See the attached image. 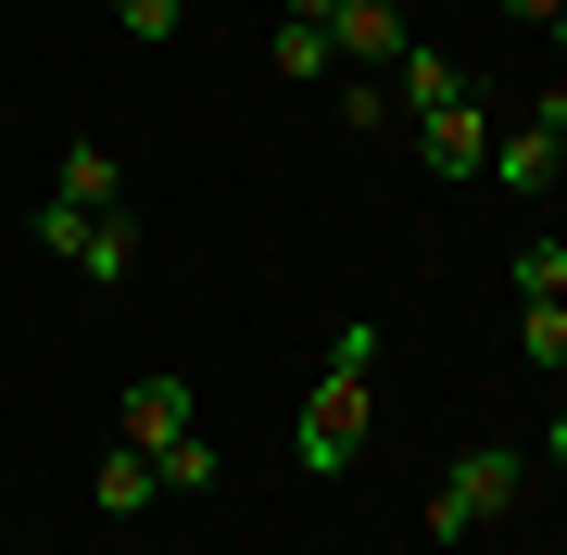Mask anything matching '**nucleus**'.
Instances as JSON below:
<instances>
[{
  "label": "nucleus",
  "instance_id": "1",
  "mask_svg": "<svg viewBox=\"0 0 567 555\" xmlns=\"http://www.w3.org/2000/svg\"><path fill=\"white\" fill-rule=\"evenodd\" d=\"M365 367H379V329H341L328 341V379L303 404V480H341L365 454Z\"/></svg>",
  "mask_w": 567,
  "mask_h": 555
},
{
  "label": "nucleus",
  "instance_id": "2",
  "mask_svg": "<svg viewBox=\"0 0 567 555\" xmlns=\"http://www.w3.org/2000/svg\"><path fill=\"white\" fill-rule=\"evenodd\" d=\"M529 493V467H517V442H466L454 467H442V493H429V543H480L492 517H505Z\"/></svg>",
  "mask_w": 567,
  "mask_h": 555
},
{
  "label": "nucleus",
  "instance_id": "3",
  "mask_svg": "<svg viewBox=\"0 0 567 555\" xmlns=\"http://www.w3.org/2000/svg\"><path fill=\"white\" fill-rule=\"evenodd\" d=\"M328 51H341L353 76H379V63H404V13H391V0H341V13H328Z\"/></svg>",
  "mask_w": 567,
  "mask_h": 555
},
{
  "label": "nucleus",
  "instance_id": "4",
  "mask_svg": "<svg viewBox=\"0 0 567 555\" xmlns=\"http://www.w3.org/2000/svg\"><path fill=\"white\" fill-rule=\"evenodd\" d=\"M416 152H429V177H480V165H492V102L429 114V126H416Z\"/></svg>",
  "mask_w": 567,
  "mask_h": 555
},
{
  "label": "nucleus",
  "instance_id": "5",
  "mask_svg": "<svg viewBox=\"0 0 567 555\" xmlns=\"http://www.w3.org/2000/svg\"><path fill=\"white\" fill-rule=\"evenodd\" d=\"M177 430H189V379H126V404H114V442L164 454Z\"/></svg>",
  "mask_w": 567,
  "mask_h": 555
},
{
  "label": "nucleus",
  "instance_id": "6",
  "mask_svg": "<svg viewBox=\"0 0 567 555\" xmlns=\"http://www.w3.org/2000/svg\"><path fill=\"white\" fill-rule=\"evenodd\" d=\"M555 165H567V152L543 140V126H492V165H480V177H505L517 203H543V189H555Z\"/></svg>",
  "mask_w": 567,
  "mask_h": 555
},
{
  "label": "nucleus",
  "instance_id": "7",
  "mask_svg": "<svg viewBox=\"0 0 567 555\" xmlns=\"http://www.w3.org/2000/svg\"><path fill=\"white\" fill-rule=\"evenodd\" d=\"M404 102H416V126H429V114H454V102H480V76H466L454 51H429V39H404Z\"/></svg>",
  "mask_w": 567,
  "mask_h": 555
},
{
  "label": "nucleus",
  "instance_id": "8",
  "mask_svg": "<svg viewBox=\"0 0 567 555\" xmlns=\"http://www.w3.org/2000/svg\"><path fill=\"white\" fill-rule=\"evenodd\" d=\"M51 203H76V215H114V203H126V165H114L102 140H76V152H63V177H51Z\"/></svg>",
  "mask_w": 567,
  "mask_h": 555
},
{
  "label": "nucleus",
  "instance_id": "9",
  "mask_svg": "<svg viewBox=\"0 0 567 555\" xmlns=\"http://www.w3.org/2000/svg\"><path fill=\"white\" fill-rule=\"evenodd\" d=\"M89 493H102V517H140V505L164 493V480H152V454H140V442H114V454H102V480H89Z\"/></svg>",
  "mask_w": 567,
  "mask_h": 555
},
{
  "label": "nucleus",
  "instance_id": "10",
  "mask_svg": "<svg viewBox=\"0 0 567 555\" xmlns=\"http://www.w3.org/2000/svg\"><path fill=\"white\" fill-rule=\"evenodd\" d=\"M152 480H164V493H215L227 467H215V442H203V430H177V442L152 454Z\"/></svg>",
  "mask_w": 567,
  "mask_h": 555
},
{
  "label": "nucleus",
  "instance_id": "11",
  "mask_svg": "<svg viewBox=\"0 0 567 555\" xmlns=\"http://www.w3.org/2000/svg\"><path fill=\"white\" fill-rule=\"evenodd\" d=\"M517 304H567V240H517Z\"/></svg>",
  "mask_w": 567,
  "mask_h": 555
},
{
  "label": "nucleus",
  "instance_id": "12",
  "mask_svg": "<svg viewBox=\"0 0 567 555\" xmlns=\"http://www.w3.org/2000/svg\"><path fill=\"white\" fill-rule=\"evenodd\" d=\"M126 266H140V227H126V215H102V227H89V253H76V278H126Z\"/></svg>",
  "mask_w": 567,
  "mask_h": 555
},
{
  "label": "nucleus",
  "instance_id": "13",
  "mask_svg": "<svg viewBox=\"0 0 567 555\" xmlns=\"http://www.w3.org/2000/svg\"><path fill=\"white\" fill-rule=\"evenodd\" d=\"M278 76H341V51H328V25H303V13L278 25Z\"/></svg>",
  "mask_w": 567,
  "mask_h": 555
},
{
  "label": "nucleus",
  "instance_id": "14",
  "mask_svg": "<svg viewBox=\"0 0 567 555\" xmlns=\"http://www.w3.org/2000/svg\"><path fill=\"white\" fill-rule=\"evenodd\" d=\"M517 353H529V367H555V379H567V304H529V316H517Z\"/></svg>",
  "mask_w": 567,
  "mask_h": 555
},
{
  "label": "nucleus",
  "instance_id": "15",
  "mask_svg": "<svg viewBox=\"0 0 567 555\" xmlns=\"http://www.w3.org/2000/svg\"><path fill=\"white\" fill-rule=\"evenodd\" d=\"M126 215V203H114ZM89 227H102V215H76V203H39V253H63V266H76V253H89Z\"/></svg>",
  "mask_w": 567,
  "mask_h": 555
},
{
  "label": "nucleus",
  "instance_id": "16",
  "mask_svg": "<svg viewBox=\"0 0 567 555\" xmlns=\"http://www.w3.org/2000/svg\"><path fill=\"white\" fill-rule=\"evenodd\" d=\"M177 13H189V0H114V25H126L140 51H152V39H177Z\"/></svg>",
  "mask_w": 567,
  "mask_h": 555
},
{
  "label": "nucleus",
  "instance_id": "17",
  "mask_svg": "<svg viewBox=\"0 0 567 555\" xmlns=\"http://www.w3.org/2000/svg\"><path fill=\"white\" fill-rule=\"evenodd\" d=\"M517 126H543V140L567 152V76H543V89H529V114H517Z\"/></svg>",
  "mask_w": 567,
  "mask_h": 555
},
{
  "label": "nucleus",
  "instance_id": "18",
  "mask_svg": "<svg viewBox=\"0 0 567 555\" xmlns=\"http://www.w3.org/2000/svg\"><path fill=\"white\" fill-rule=\"evenodd\" d=\"M505 13H517V25H555V13H567V0H505Z\"/></svg>",
  "mask_w": 567,
  "mask_h": 555
},
{
  "label": "nucleus",
  "instance_id": "19",
  "mask_svg": "<svg viewBox=\"0 0 567 555\" xmlns=\"http://www.w3.org/2000/svg\"><path fill=\"white\" fill-rule=\"evenodd\" d=\"M543 467H555V480H567V417H555V430H543Z\"/></svg>",
  "mask_w": 567,
  "mask_h": 555
},
{
  "label": "nucleus",
  "instance_id": "20",
  "mask_svg": "<svg viewBox=\"0 0 567 555\" xmlns=\"http://www.w3.org/2000/svg\"><path fill=\"white\" fill-rule=\"evenodd\" d=\"M290 13H303V25H328V13H341V0H290Z\"/></svg>",
  "mask_w": 567,
  "mask_h": 555
},
{
  "label": "nucleus",
  "instance_id": "21",
  "mask_svg": "<svg viewBox=\"0 0 567 555\" xmlns=\"http://www.w3.org/2000/svg\"><path fill=\"white\" fill-rule=\"evenodd\" d=\"M555 51H567V13H555Z\"/></svg>",
  "mask_w": 567,
  "mask_h": 555
}]
</instances>
